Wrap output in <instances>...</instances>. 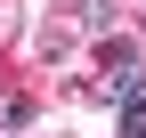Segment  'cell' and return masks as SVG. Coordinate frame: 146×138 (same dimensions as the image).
<instances>
[{
    "instance_id": "obj_1",
    "label": "cell",
    "mask_w": 146,
    "mask_h": 138,
    "mask_svg": "<svg viewBox=\"0 0 146 138\" xmlns=\"http://www.w3.org/2000/svg\"><path fill=\"white\" fill-rule=\"evenodd\" d=\"M106 73H114V81H106V98H114V106H130V98H138V81H146V65H138V49L130 41H106Z\"/></svg>"
},
{
    "instance_id": "obj_2",
    "label": "cell",
    "mask_w": 146,
    "mask_h": 138,
    "mask_svg": "<svg viewBox=\"0 0 146 138\" xmlns=\"http://www.w3.org/2000/svg\"><path fill=\"white\" fill-rule=\"evenodd\" d=\"M0 122H8V130H25V122H33V98H0Z\"/></svg>"
},
{
    "instance_id": "obj_3",
    "label": "cell",
    "mask_w": 146,
    "mask_h": 138,
    "mask_svg": "<svg viewBox=\"0 0 146 138\" xmlns=\"http://www.w3.org/2000/svg\"><path fill=\"white\" fill-rule=\"evenodd\" d=\"M122 138H146V98H130V106H122Z\"/></svg>"
},
{
    "instance_id": "obj_4",
    "label": "cell",
    "mask_w": 146,
    "mask_h": 138,
    "mask_svg": "<svg viewBox=\"0 0 146 138\" xmlns=\"http://www.w3.org/2000/svg\"><path fill=\"white\" fill-rule=\"evenodd\" d=\"M73 8H81V25H106V16H114V0H73Z\"/></svg>"
}]
</instances>
